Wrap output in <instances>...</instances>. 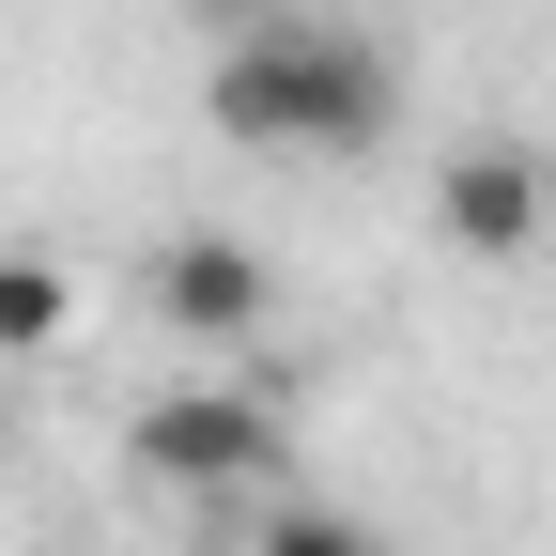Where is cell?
<instances>
[{"label": "cell", "mask_w": 556, "mask_h": 556, "mask_svg": "<svg viewBox=\"0 0 556 556\" xmlns=\"http://www.w3.org/2000/svg\"><path fill=\"white\" fill-rule=\"evenodd\" d=\"M139 294H155V325H170V340H263L278 278H263V248H248V232H170L155 263H139Z\"/></svg>", "instance_id": "4"}, {"label": "cell", "mask_w": 556, "mask_h": 556, "mask_svg": "<svg viewBox=\"0 0 556 556\" xmlns=\"http://www.w3.org/2000/svg\"><path fill=\"white\" fill-rule=\"evenodd\" d=\"M248 556H371V526H340V510H278Z\"/></svg>", "instance_id": "6"}, {"label": "cell", "mask_w": 556, "mask_h": 556, "mask_svg": "<svg viewBox=\"0 0 556 556\" xmlns=\"http://www.w3.org/2000/svg\"><path fill=\"white\" fill-rule=\"evenodd\" d=\"M124 448L170 495H263L278 479V387H170V402H139Z\"/></svg>", "instance_id": "2"}, {"label": "cell", "mask_w": 556, "mask_h": 556, "mask_svg": "<svg viewBox=\"0 0 556 556\" xmlns=\"http://www.w3.org/2000/svg\"><path fill=\"white\" fill-rule=\"evenodd\" d=\"M541 155H556V139H541Z\"/></svg>", "instance_id": "7"}, {"label": "cell", "mask_w": 556, "mask_h": 556, "mask_svg": "<svg viewBox=\"0 0 556 556\" xmlns=\"http://www.w3.org/2000/svg\"><path fill=\"white\" fill-rule=\"evenodd\" d=\"M62 325H78V278H62L47 248H0V356H47Z\"/></svg>", "instance_id": "5"}, {"label": "cell", "mask_w": 556, "mask_h": 556, "mask_svg": "<svg viewBox=\"0 0 556 556\" xmlns=\"http://www.w3.org/2000/svg\"><path fill=\"white\" fill-rule=\"evenodd\" d=\"M541 217H556V155H541V139H448V155H433V232L464 263H526Z\"/></svg>", "instance_id": "3"}, {"label": "cell", "mask_w": 556, "mask_h": 556, "mask_svg": "<svg viewBox=\"0 0 556 556\" xmlns=\"http://www.w3.org/2000/svg\"><path fill=\"white\" fill-rule=\"evenodd\" d=\"M201 109H217V139H248V155L356 170V155H387L402 78H387V47H371V31H340V16H263V31L217 47Z\"/></svg>", "instance_id": "1"}]
</instances>
